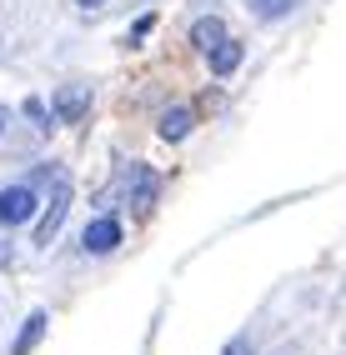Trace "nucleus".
<instances>
[{"instance_id": "obj_12", "label": "nucleus", "mask_w": 346, "mask_h": 355, "mask_svg": "<svg viewBox=\"0 0 346 355\" xmlns=\"http://www.w3.org/2000/svg\"><path fill=\"white\" fill-rule=\"evenodd\" d=\"M151 26H156V15H141V20H135V26H131V40H141V35H151Z\"/></svg>"}, {"instance_id": "obj_2", "label": "nucleus", "mask_w": 346, "mask_h": 355, "mask_svg": "<svg viewBox=\"0 0 346 355\" xmlns=\"http://www.w3.org/2000/svg\"><path fill=\"white\" fill-rule=\"evenodd\" d=\"M65 210H71V185H65V175H56V196H51V210H45L40 225H35V245H51V241H56Z\"/></svg>"}, {"instance_id": "obj_1", "label": "nucleus", "mask_w": 346, "mask_h": 355, "mask_svg": "<svg viewBox=\"0 0 346 355\" xmlns=\"http://www.w3.org/2000/svg\"><path fill=\"white\" fill-rule=\"evenodd\" d=\"M35 205H40V196H35V185H6L0 191V225H26L31 216H35Z\"/></svg>"}, {"instance_id": "obj_5", "label": "nucleus", "mask_w": 346, "mask_h": 355, "mask_svg": "<svg viewBox=\"0 0 346 355\" xmlns=\"http://www.w3.org/2000/svg\"><path fill=\"white\" fill-rule=\"evenodd\" d=\"M191 125H196V115H191L186 105H171L166 115H160V125H156V130H160V140H186Z\"/></svg>"}, {"instance_id": "obj_7", "label": "nucleus", "mask_w": 346, "mask_h": 355, "mask_svg": "<svg viewBox=\"0 0 346 355\" xmlns=\"http://www.w3.org/2000/svg\"><path fill=\"white\" fill-rule=\"evenodd\" d=\"M236 65H241V45L226 35V40L216 45V51H211V76H216V80H226V76H231Z\"/></svg>"}, {"instance_id": "obj_10", "label": "nucleus", "mask_w": 346, "mask_h": 355, "mask_svg": "<svg viewBox=\"0 0 346 355\" xmlns=\"http://www.w3.org/2000/svg\"><path fill=\"white\" fill-rule=\"evenodd\" d=\"M291 6H296V0H246V10H251V15H261V20H281Z\"/></svg>"}, {"instance_id": "obj_14", "label": "nucleus", "mask_w": 346, "mask_h": 355, "mask_svg": "<svg viewBox=\"0 0 346 355\" xmlns=\"http://www.w3.org/2000/svg\"><path fill=\"white\" fill-rule=\"evenodd\" d=\"M76 6H85V10H96V6H106V0H76Z\"/></svg>"}, {"instance_id": "obj_8", "label": "nucleus", "mask_w": 346, "mask_h": 355, "mask_svg": "<svg viewBox=\"0 0 346 355\" xmlns=\"http://www.w3.org/2000/svg\"><path fill=\"white\" fill-rule=\"evenodd\" d=\"M40 336H45V311H35L26 325H20V336H15V345H10V355H31L35 345H40Z\"/></svg>"}, {"instance_id": "obj_13", "label": "nucleus", "mask_w": 346, "mask_h": 355, "mask_svg": "<svg viewBox=\"0 0 346 355\" xmlns=\"http://www.w3.org/2000/svg\"><path fill=\"white\" fill-rule=\"evenodd\" d=\"M226 355H246V340H231V345H226Z\"/></svg>"}, {"instance_id": "obj_4", "label": "nucleus", "mask_w": 346, "mask_h": 355, "mask_svg": "<svg viewBox=\"0 0 346 355\" xmlns=\"http://www.w3.org/2000/svg\"><path fill=\"white\" fill-rule=\"evenodd\" d=\"M85 110H90V90L85 85H60L56 90V121L71 125V121H81Z\"/></svg>"}, {"instance_id": "obj_6", "label": "nucleus", "mask_w": 346, "mask_h": 355, "mask_svg": "<svg viewBox=\"0 0 346 355\" xmlns=\"http://www.w3.org/2000/svg\"><path fill=\"white\" fill-rule=\"evenodd\" d=\"M221 40H226V26H221L216 15H206V20H196V26H191V45H196V51H206V55H211Z\"/></svg>"}, {"instance_id": "obj_9", "label": "nucleus", "mask_w": 346, "mask_h": 355, "mask_svg": "<svg viewBox=\"0 0 346 355\" xmlns=\"http://www.w3.org/2000/svg\"><path fill=\"white\" fill-rule=\"evenodd\" d=\"M151 200H156V175H151V171H135V180H131V205L146 216Z\"/></svg>"}, {"instance_id": "obj_11", "label": "nucleus", "mask_w": 346, "mask_h": 355, "mask_svg": "<svg viewBox=\"0 0 346 355\" xmlns=\"http://www.w3.org/2000/svg\"><path fill=\"white\" fill-rule=\"evenodd\" d=\"M26 115H31V121H35V125H40V130H45V125H51V121H45V105H40V101H35V96H31V101H26Z\"/></svg>"}, {"instance_id": "obj_15", "label": "nucleus", "mask_w": 346, "mask_h": 355, "mask_svg": "<svg viewBox=\"0 0 346 355\" xmlns=\"http://www.w3.org/2000/svg\"><path fill=\"white\" fill-rule=\"evenodd\" d=\"M0 260H6V241H0Z\"/></svg>"}, {"instance_id": "obj_3", "label": "nucleus", "mask_w": 346, "mask_h": 355, "mask_svg": "<svg viewBox=\"0 0 346 355\" xmlns=\"http://www.w3.org/2000/svg\"><path fill=\"white\" fill-rule=\"evenodd\" d=\"M81 245H85L90 255H110L115 245H121V220H115V216H96V220L85 225Z\"/></svg>"}, {"instance_id": "obj_16", "label": "nucleus", "mask_w": 346, "mask_h": 355, "mask_svg": "<svg viewBox=\"0 0 346 355\" xmlns=\"http://www.w3.org/2000/svg\"><path fill=\"white\" fill-rule=\"evenodd\" d=\"M0 130H6V115H0Z\"/></svg>"}]
</instances>
